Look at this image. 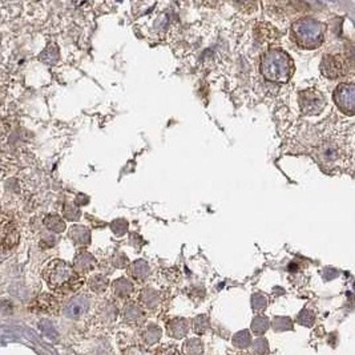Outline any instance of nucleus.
Returning a JSON list of instances; mask_svg holds the SVG:
<instances>
[{
	"label": "nucleus",
	"instance_id": "obj_1",
	"mask_svg": "<svg viewBox=\"0 0 355 355\" xmlns=\"http://www.w3.org/2000/svg\"><path fill=\"white\" fill-rule=\"evenodd\" d=\"M44 278L52 290L76 289L81 285L76 271L61 260H53L47 265Z\"/></svg>",
	"mask_w": 355,
	"mask_h": 355
},
{
	"label": "nucleus",
	"instance_id": "obj_2",
	"mask_svg": "<svg viewBox=\"0 0 355 355\" xmlns=\"http://www.w3.org/2000/svg\"><path fill=\"white\" fill-rule=\"evenodd\" d=\"M19 229L12 220L0 217V249H14L19 243Z\"/></svg>",
	"mask_w": 355,
	"mask_h": 355
},
{
	"label": "nucleus",
	"instance_id": "obj_3",
	"mask_svg": "<svg viewBox=\"0 0 355 355\" xmlns=\"http://www.w3.org/2000/svg\"><path fill=\"white\" fill-rule=\"evenodd\" d=\"M335 101L343 112L352 115L355 108L354 87L352 85H341L335 93Z\"/></svg>",
	"mask_w": 355,
	"mask_h": 355
},
{
	"label": "nucleus",
	"instance_id": "obj_4",
	"mask_svg": "<svg viewBox=\"0 0 355 355\" xmlns=\"http://www.w3.org/2000/svg\"><path fill=\"white\" fill-rule=\"evenodd\" d=\"M89 309V298L85 296H78L72 298L64 309V315L72 320H78L87 313Z\"/></svg>",
	"mask_w": 355,
	"mask_h": 355
},
{
	"label": "nucleus",
	"instance_id": "obj_5",
	"mask_svg": "<svg viewBox=\"0 0 355 355\" xmlns=\"http://www.w3.org/2000/svg\"><path fill=\"white\" fill-rule=\"evenodd\" d=\"M325 99H322L320 95L316 93H303L301 97V106H302L303 112L307 115H315L320 113L321 109L325 106Z\"/></svg>",
	"mask_w": 355,
	"mask_h": 355
},
{
	"label": "nucleus",
	"instance_id": "obj_6",
	"mask_svg": "<svg viewBox=\"0 0 355 355\" xmlns=\"http://www.w3.org/2000/svg\"><path fill=\"white\" fill-rule=\"evenodd\" d=\"M31 309L38 314H53V311L56 309V299L48 296V294H43V296H39L32 302Z\"/></svg>",
	"mask_w": 355,
	"mask_h": 355
},
{
	"label": "nucleus",
	"instance_id": "obj_7",
	"mask_svg": "<svg viewBox=\"0 0 355 355\" xmlns=\"http://www.w3.org/2000/svg\"><path fill=\"white\" fill-rule=\"evenodd\" d=\"M69 237L78 245H87L91 241V232L85 226H72L69 230Z\"/></svg>",
	"mask_w": 355,
	"mask_h": 355
},
{
	"label": "nucleus",
	"instance_id": "obj_8",
	"mask_svg": "<svg viewBox=\"0 0 355 355\" xmlns=\"http://www.w3.org/2000/svg\"><path fill=\"white\" fill-rule=\"evenodd\" d=\"M95 266V258L93 256L87 252H81L75 258V269L78 271H89Z\"/></svg>",
	"mask_w": 355,
	"mask_h": 355
},
{
	"label": "nucleus",
	"instance_id": "obj_9",
	"mask_svg": "<svg viewBox=\"0 0 355 355\" xmlns=\"http://www.w3.org/2000/svg\"><path fill=\"white\" fill-rule=\"evenodd\" d=\"M169 334L174 338H183L188 333V321L187 320H176L169 322L168 325Z\"/></svg>",
	"mask_w": 355,
	"mask_h": 355
},
{
	"label": "nucleus",
	"instance_id": "obj_10",
	"mask_svg": "<svg viewBox=\"0 0 355 355\" xmlns=\"http://www.w3.org/2000/svg\"><path fill=\"white\" fill-rule=\"evenodd\" d=\"M44 225L50 229L51 232L61 233L65 230V222L60 216L57 215H50L44 220Z\"/></svg>",
	"mask_w": 355,
	"mask_h": 355
},
{
	"label": "nucleus",
	"instance_id": "obj_11",
	"mask_svg": "<svg viewBox=\"0 0 355 355\" xmlns=\"http://www.w3.org/2000/svg\"><path fill=\"white\" fill-rule=\"evenodd\" d=\"M129 273L132 274V277L137 278V279H143V278H145L149 274L148 264L143 260L136 261V262L130 266Z\"/></svg>",
	"mask_w": 355,
	"mask_h": 355
},
{
	"label": "nucleus",
	"instance_id": "obj_12",
	"mask_svg": "<svg viewBox=\"0 0 355 355\" xmlns=\"http://www.w3.org/2000/svg\"><path fill=\"white\" fill-rule=\"evenodd\" d=\"M269 325L270 324H269V320H267L266 316L258 315L253 320V324H252V331L256 333L257 335L264 334L265 331L269 329Z\"/></svg>",
	"mask_w": 355,
	"mask_h": 355
},
{
	"label": "nucleus",
	"instance_id": "obj_13",
	"mask_svg": "<svg viewBox=\"0 0 355 355\" xmlns=\"http://www.w3.org/2000/svg\"><path fill=\"white\" fill-rule=\"evenodd\" d=\"M115 288V293H116L119 297H127L129 296L130 292L133 290V286L127 279H117V282L113 285Z\"/></svg>",
	"mask_w": 355,
	"mask_h": 355
},
{
	"label": "nucleus",
	"instance_id": "obj_14",
	"mask_svg": "<svg viewBox=\"0 0 355 355\" xmlns=\"http://www.w3.org/2000/svg\"><path fill=\"white\" fill-rule=\"evenodd\" d=\"M250 341H252V337H250V333L247 330L239 331L238 334L234 335V338H233V343H234V346L241 348L247 347V346L250 345Z\"/></svg>",
	"mask_w": 355,
	"mask_h": 355
},
{
	"label": "nucleus",
	"instance_id": "obj_15",
	"mask_svg": "<svg viewBox=\"0 0 355 355\" xmlns=\"http://www.w3.org/2000/svg\"><path fill=\"white\" fill-rule=\"evenodd\" d=\"M106 285H108V282H106L105 278L101 277V275H95V277H92L91 281H89V286H91L92 290L96 293L104 292Z\"/></svg>",
	"mask_w": 355,
	"mask_h": 355
},
{
	"label": "nucleus",
	"instance_id": "obj_16",
	"mask_svg": "<svg viewBox=\"0 0 355 355\" xmlns=\"http://www.w3.org/2000/svg\"><path fill=\"white\" fill-rule=\"evenodd\" d=\"M160 335H161V330L153 325V326H149L147 329L144 334V339L147 343H155V342H157L160 339Z\"/></svg>",
	"mask_w": 355,
	"mask_h": 355
},
{
	"label": "nucleus",
	"instance_id": "obj_17",
	"mask_svg": "<svg viewBox=\"0 0 355 355\" xmlns=\"http://www.w3.org/2000/svg\"><path fill=\"white\" fill-rule=\"evenodd\" d=\"M141 315H143V313H141V310L138 309V306L130 305L125 309V318H127L128 321H130V322L138 321L141 318Z\"/></svg>",
	"mask_w": 355,
	"mask_h": 355
},
{
	"label": "nucleus",
	"instance_id": "obj_18",
	"mask_svg": "<svg viewBox=\"0 0 355 355\" xmlns=\"http://www.w3.org/2000/svg\"><path fill=\"white\" fill-rule=\"evenodd\" d=\"M273 326H274V329L277 331H285V330H290L293 327L292 325V321L289 320V318H285V316H282V318H275L274 321H273Z\"/></svg>",
	"mask_w": 355,
	"mask_h": 355
},
{
	"label": "nucleus",
	"instance_id": "obj_19",
	"mask_svg": "<svg viewBox=\"0 0 355 355\" xmlns=\"http://www.w3.org/2000/svg\"><path fill=\"white\" fill-rule=\"evenodd\" d=\"M64 217L68 218V220H72V221H74V220H78V218L80 217L79 207L72 204L65 205V207H64Z\"/></svg>",
	"mask_w": 355,
	"mask_h": 355
},
{
	"label": "nucleus",
	"instance_id": "obj_20",
	"mask_svg": "<svg viewBox=\"0 0 355 355\" xmlns=\"http://www.w3.org/2000/svg\"><path fill=\"white\" fill-rule=\"evenodd\" d=\"M141 301H143L145 305H148L149 307H153L155 305H157L158 296L156 293L152 292V290H147V292L141 296Z\"/></svg>",
	"mask_w": 355,
	"mask_h": 355
},
{
	"label": "nucleus",
	"instance_id": "obj_21",
	"mask_svg": "<svg viewBox=\"0 0 355 355\" xmlns=\"http://www.w3.org/2000/svg\"><path fill=\"white\" fill-rule=\"evenodd\" d=\"M298 321L301 322V325H305V326H310V325H313V322H314L313 313H310V311H307V310H303L302 313L299 314Z\"/></svg>",
	"mask_w": 355,
	"mask_h": 355
},
{
	"label": "nucleus",
	"instance_id": "obj_22",
	"mask_svg": "<svg viewBox=\"0 0 355 355\" xmlns=\"http://www.w3.org/2000/svg\"><path fill=\"white\" fill-rule=\"evenodd\" d=\"M252 301H253V302H252V305H253V309L258 310V311L264 310L265 306H266V298H265L264 296H260V294L254 296Z\"/></svg>",
	"mask_w": 355,
	"mask_h": 355
},
{
	"label": "nucleus",
	"instance_id": "obj_23",
	"mask_svg": "<svg viewBox=\"0 0 355 355\" xmlns=\"http://www.w3.org/2000/svg\"><path fill=\"white\" fill-rule=\"evenodd\" d=\"M196 324H194V330L197 331V333H204L205 330L207 329V318L206 316H198L197 320L194 321Z\"/></svg>",
	"mask_w": 355,
	"mask_h": 355
},
{
	"label": "nucleus",
	"instance_id": "obj_24",
	"mask_svg": "<svg viewBox=\"0 0 355 355\" xmlns=\"http://www.w3.org/2000/svg\"><path fill=\"white\" fill-rule=\"evenodd\" d=\"M254 351L256 352H265L267 351V342L265 339H258L254 343Z\"/></svg>",
	"mask_w": 355,
	"mask_h": 355
},
{
	"label": "nucleus",
	"instance_id": "obj_25",
	"mask_svg": "<svg viewBox=\"0 0 355 355\" xmlns=\"http://www.w3.org/2000/svg\"><path fill=\"white\" fill-rule=\"evenodd\" d=\"M42 330H44V333H47V335H50V337H55V334H56V331L53 330L50 322H42Z\"/></svg>",
	"mask_w": 355,
	"mask_h": 355
}]
</instances>
